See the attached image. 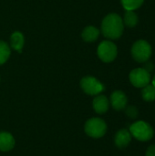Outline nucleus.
I'll list each match as a JSON object with an SVG mask.
<instances>
[{"instance_id":"ddd939ff","label":"nucleus","mask_w":155,"mask_h":156,"mask_svg":"<svg viewBox=\"0 0 155 156\" xmlns=\"http://www.w3.org/2000/svg\"><path fill=\"white\" fill-rule=\"evenodd\" d=\"M24 42H25V39H24V36L22 33L14 32L12 34V36L10 37V45L15 50L21 52V50L24 47Z\"/></svg>"},{"instance_id":"f257e3e1","label":"nucleus","mask_w":155,"mask_h":156,"mask_svg":"<svg viewBox=\"0 0 155 156\" xmlns=\"http://www.w3.org/2000/svg\"><path fill=\"white\" fill-rule=\"evenodd\" d=\"M123 28L124 25L122 17L115 13L106 16L101 23V32L105 37L110 39H117L122 37Z\"/></svg>"},{"instance_id":"9b49d317","label":"nucleus","mask_w":155,"mask_h":156,"mask_svg":"<svg viewBox=\"0 0 155 156\" xmlns=\"http://www.w3.org/2000/svg\"><path fill=\"white\" fill-rule=\"evenodd\" d=\"M15 146V139L11 133L6 132L0 133V151L8 152Z\"/></svg>"},{"instance_id":"6e6552de","label":"nucleus","mask_w":155,"mask_h":156,"mask_svg":"<svg viewBox=\"0 0 155 156\" xmlns=\"http://www.w3.org/2000/svg\"><path fill=\"white\" fill-rule=\"evenodd\" d=\"M127 96L122 90H115L111 95V104L116 111L124 110L127 106Z\"/></svg>"},{"instance_id":"423d86ee","label":"nucleus","mask_w":155,"mask_h":156,"mask_svg":"<svg viewBox=\"0 0 155 156\" xmlns=\"http://www.w3.org/2000/svg\"><path fill=\"white\" fill-rule=\"evenodd\" d=\"M129 78L131 83L136 88H143L151 82V74L143 68H137L132 70Z\"/></svg>"},{"instance_id":"a211bd4d","label":"nucleus","mask_w":155,"mask_h":156,"mask_svg":"<svg viewBox=\"0 0 155 156\" xmlns=\"http://www.w3.org/2000/svg\"><path fill=\"white\" fill-rule=\"evenodd\" d=\"M125 113L131 119H136L138 117V115H139L138 109L135 106H132V105L126 106V108H125Z\"/></svg>"},{"instance_id":"39448f33","label":"nucleus","mask_w":155,"mask_h":156,"mask_svg":"<svg viewBox=\"0 0 155 156\" xmlns=\"http://www.w3.org/2000/svg\"><path fill=\"white\" fill-rule=\"evenodd\" d=\"M117 47L111 41H102L98 47V56L103 62H111L117 57Z\"/></svg>"},{"instance_id":"1a4fd4ad","label":"nucleus","mask_w":155,"mask_h":156,"mask_svg":"<svg viewBox=\"0 0 155 156\" xmlns=\"http://www.w3.org/2000/svg\"><path fill=\"white\" fill-rule=\"evenodd\" d=\"M132 141V134L129 130L127 129H122L115 134L114 143L116 146L120 149H123L129 145V144Z\"/></svg>"},{"instance_id":"f8f14e48","label":"nucleus","mask_w":155,"mask_h":156,"mask_svg":"<svg viewBox=\"0 0 155 156\" xmlns=\"http://www.w3.org/2000/svg\"><path fill=\"white\" fill-rule=\"evenodd\" d=\"M99 35H100V31L98 28L92 26H89L84 28V30L82 31L81 37L86 42H93L98 39Z\"/></svg>"},{"instance_id":"aec40b11","label":"nucleus","mask_w":155,"mask_h":156,"mask_svg":"<svg viewBox=\"0 0 155 156\" xmlns=\"http://www.w3.org/2000/svg\"><path fill=\"white\" fill-rule=\"evenodd\" d=\"M145 156H155V144L148 147Z\"/></svg>"},{"instance_id":"f3484780","label":"nucleus","mask_w":155,"mask_h":156,"mask_svg":"<svg viewBox=\"0 0 155 156\" xmlns=\"http://www.w3.org/2000/svg\"><path fill=\"white\" fill-rule=\"evenodd\" d=\"M10 56V48L8 45L4 42L0 41V65L4 64Z\"/></svg>"},{"instance_id":"7ed1b4c3","label":"nucleus","mask_w":155,"mask_h":156,"mask_svg":"<svg viewBox=\"0 0 155 156\" xmlns=\"http://www.w3.org/2000/svg\"><path fill=\"white\" fill-rule=\"evenodd\" d=\"M132 55L137 62L144 63L148 61L152 56V47L146 40L140 39L132 45Z\"/></svg>"},{"instance_id":"0eeeda50","label":"nucleus","mask_w":155,"mask_h":156,"mask_svg":"<svg viewBox=\"0 0 155 156\" xmlns=\"http://www.w3.org/2000/svg\"><path fill=\"white\" fill-rule=\"evenodd\" d=\"M80 87L89 95H98L104 90V85L94 77H85L80 81Z\"/></svg>"},{"instance_id":"9d476101","label":"nucleus","mask_w":155,"mask_h":156,"mask_svg":"<svg viewBox=\"0 0 155 156\" xmlns=\"http://www.w3.org/2000/svg\"><path fill=\"white\" fill-rule=\"evenodd\" d=\"M93 109L94 111L99 113V114H103L105 113L110 107V101L108 98L104 95H99L97 96L92 102Z\"/></svg>"},{"instance_id":"6ab92c4d","label":"nucleus","mask_w":155,"mask_h":156,"mask_svg":"<svg viewBox=\"0 0 155 156\" xmlns=\"http://www.w3.org/2000/svg\"><path fill=\"white\" fill-rule=\"evenodd\" d=\"M143 69H144L145 70H147L149 73H151V72L154 69V65H153V63L151 62V61H146V63H145Z\"/></svg>"},{"instance_id":"4468645a","label":"nucleus","mask_w":155,"mask_h":156,"mask_svg":"<svg viewBox=\"0 0 155 156\" xmlns=\"http://www.w3.org/2000/svg\"><path fill=\"white\" fill-rule=\"evenodd\" d=\"M138 16L134 11H126L123 17V25L128 27H134L138 24Z\"/></svg>"},{"instance_id":"20e7f679","label":"nucleus","mask_w":155,"mask_h":156,"mask_svg":"<svg viewBox=\"0 0 155 156\" xmlns=\"http://www.w3.org/2000/svg\"><path fill=\"white\" fill-rule=\"evenodd\" d=\"M85 133L92 138H100L107 132V124L100 118H91L85 123Z\"/></svg>"},{"instance_id":"dca6fc26","label":"nucleus","mask_w":155,"mask_h":156,"mask_svg":"<svg viewBox=\"0 0 155 156\" xmlns=\"http://www.w3.org/2000/svg\"><path fill=\"white\" fill-rule=\"evenodd\" d=\"M121 2L126 11H134L141 7L144 0H121Z\"/></svg>"},{"instance_id":"412c9836","label":"nucleus","mask_w":155,"mask_h":156,"mask_svg":"<svg viewBox=\"0 0 155 156\" xmlns=\"http://www.w3.org/2000/svg\"><path fill=\"white\" fill-rule=\"evenodd\" d=\"M152 84L155 87V75H154V77H153V81H152Z\"/></svg>"},{"instance_id":"f03ea898","label":"nucleus","mask_w":155,"mask_h":156,"mask_svg":"<svg viewBox=\"0 0 155 156\" xmlns=\"http://www.w3.org/2000/svg\"><path fill=\"white\" fill-rule=\"evenodd\" d=\"M129 131L132 136L141 142L150 141L154 135V131L153 127L148 122L143 121H139L132 123L130 126Z\"/></svg>"},{"instance_id":"2eb2a0df","label":"nucleus","mask_w":155,"mask_h":156,"mask_svg":"<svg viewBox=\"0 0 155 156\" xmlns=\"http://www.w3.org/2000/svg\"><path fill=\"white\" fill-rule=\"evenodd\" d=\"M142 97L145 101H153L155 100V87L153 84H148L142 90Z\"/></svg>"}]
</instances>
